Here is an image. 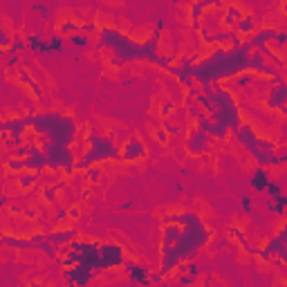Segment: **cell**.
Returning <instances> with one entry per match:
<instances>
[{"label": "cell", "mask_w": 287, "mask_h": 287, "mask_svg": "<svg viewBox=\"0 0 287 287\" xmlns=\"http://www.w3.org/2000/svg\"><path fill=\"white\" fill-rule=\"evenodd\" d=\"M162 29H164V18H157L152 34L144 43H137L128 34L119 32V29L103 25L101 32L97 34V47L112 52V56L108 59L110 68H124L126 63H132V61H148V63L157 65V68H162L166 72L178 61V56L175 54H160Z\"/></svg>", "instance_id": "1"}, {"label": "cell", "mask_w": 287, "mask_h": 287, "mask_svg": "<svg viewBox=\"0 0 287 287\" xmlns=\"http://www.w3.org/2000/svg\"><path fill=\"white\" fill-rule=\"evenodd\" d=\"M168 222H180V231H178L173 247L166 249V252H160V272L164 278L175 274L180 262L195 258V254H200L202 249L209 247L213 238V231L206 227L202 216L195 211L164 213L160 218V224H168Z\"/></svg>", "instance_id": "2"}, {"label": "cell", "mask_w": 287, "mask_h": 287, "mask_svg": "<svg viewBox=\"0 0 287 287\" xmlns=\"http://www.w3.org/2000/svg\"><path fill=\"white\" fill-rule=\"evenodd\" d=\"M29 126L41 137V148L54 146H72L76 142V121L61 110H43V112H27Z\"/></svg>", "instance_id": "3"}, {"label": "cell", "mask_w": 287, "mask_h": 287, "mask_svg": "<svg viewBox=\"0 0 287 287\" xmlns=\"http://www.w3.org/2000/svg\"><path fill=\"white\" fill-rule=\"evenodd\" d=\"M211 144L213 137L206 130H202L200 126H188L184 148L191 157H206V152H211Z\"/></svg>", "instance_id": "4"}, {"label": "cell", "mask_w": 287, "mask_h": 287, "mask_svg": "<svg viewBox=\"0 0 287 287\" xmlns=\"http://www.w3.org/2000/svg\"><path fill=\"white\" fill-rule=\"evenodd\" d=\"M99 276L94 270H90L85 262H79L74 267H63V283H68L72 287H85L88 283Z\"/></svg>", "instance_id": "5"}, {"label": "cell", "mask_w": 287, "mask_h": 287, "mask_svg": "<svg viewBox=\"0 0 287 287\" xmlns=\"http://www.w3.org/2000/svg\"><path fill=\"white\" fill-rule=\"evenodd\" d=\"M146 157H148V148H146V144L139 137H130V139H126V142H121V157H119V162H124V164H139V162H144Z\"/></svg>", "instance_id": "6"}, {"label": "cell", "mask_w": 287, "mask_h": 287, "mask_svg": "<svg viewBox=\"0 0 287 287\" xmlns=\"http://www.w3.org/2000/svg\"><path fill=\"white\" fill-rule=\"evenodd\" d=\"M265 108L276 110V112L287 117V81L278 85H270V90L265 94Z\"/></svg>", "instance_id": "7"}, {"label": "cell", "mask_w": 287, "mask_h": 287, "mask_svg": "<svg viewBox=\"0 0 287 287\" xmlns=\"http://www.w3.org/2000/svg\"><path fill=\"white\" fill-rule=\"evenodd\" d=\"M121 272L128 276V280L135 285H150V267L148 265H142V262H137L135 258H130L128 256L124 267H121Z\"/></svg>", "instance_id": "8"}, {"label": "cell", "mask_w": 287, "mask_h": 287, "mask_svg": "<svg viewBox=\"0 0 287 287\" xmlns=\"http://www.w3.org/2000/svg\"><path fill=\"white\" fill-rule=\"evenodd\" d=\"M276 34H278L276 27H258L252 36H247V39L242 41V45H245L247 50H260V47H265V45H272Z\"/></svg>", "instance_id": "9"}, {"label": "cell", "mask_w": 287, "mask_h": 287, "mask_svg": "<svg viewBox=\"0 0 287 287\" xmlns=\"http://www.w3.org/2000/svg\"><path fill=\"white\" fill-rule=\"evenodd\" d=\"M234 137H236V142L240 144L247 152H249V150H254V148H256V144H258V139H260L258 130H256V126H254V124H249V121H242L240 128H238V130L234 132Z\"/></svg>", "instance_id": "10"}, {"label": "cell", "mask_w": 287, "mask_h": 287, "mask_svg": "<svg viewBox=\"0 0 287 287\" xmlns=\"http://www.w3.org/2000/svg\"><path fill=\"white\" fill-rule=\"evenodd\" d=\"M23 160H25V168L34 170V173H43L47 168V152L41 146H32V152L27 157H23Z\"/></svg>", "instance_id": "11"}, {"label": "cell", "mask_w": 287, "mask_h": 287, "mask_svg": "<svg viewBox=\"0 0 287 287\" xmlns=\"http://www.w3.org/2000/svg\"><path fill=\"white\" fill-rule=\"evenodd\" d=\"M25 41H27V50H29V54H34V56H45V54H52V52H50V43L43 39V32L27 34Z\"/></svg>", "instance_id": "12"}, {"label": "cell", "mask_w": 287, "mask_h": 287, "mask_svg": "<svg viewBox=\"0 0 287 287\" xmlns=\"http://www.w3.org/2000/svg\"><path fill=\"white\" fill-rule=\"evenodd\" d=\"M256 81H258V74L252 72V70H245V72H240V74L234 76L229 81V90H234V92H242V90L256 85Z\"/></svg>", "instance_id": "13"}, {"label": "cell", "mask_w": 287, "mask_h": 287, "mask_svg": "<svg viewBox=\"0 0 287 287\" xmlns=\"http://www.w3.org/2000/svg\"><path fill=\"white\" fill-rule=\"evenodd\" d=\"M74 238H79V229L76 227H68V229H56V231H47V240L56 247H63L72 242Z\"/></svg>", "instance_id": "14"}, {"label": "cell", "mask_w": 287, "mask_h": 287, "mask_svg": "<svg viewBox=\"0 0 287 287\" xmlns=\"http://www.w3.org/2000/svg\"><path fill=\"white\" fill-rule=\"evenodd\" d=\"M247 11L240 7V5H234V3H227V7H224L222 11V25L224 27H236L238 25V21H240L242 16H245Z\"/></svg>", "instance_id": "15"}, {"label": "cell", "mask_w": 287, "mask_h": 287, "mask_svg": "<svg viewBox=\"0 0 287 287\" xmlns=\"http://www.w3.org/2000/svg\"><path fill=\"white\" fill-rule=\"evenodd\" d=\"M227 236L236 242L238 247L242 249V252L249 254V249H252V242H249V238H247V234H245V229H242L240 224H229V227H227Z\"/></svg>", "instance_id": "16"}, {"label": "cell", "mask_w": 287, "mask_h": 287, "mask_svg": "<svg viewBox=\"0 0 287 287\" xmlns=\"http://www.w3.org/2000/svg\"><path fill=\"white\" fill-rule=\"evenodd\" d=\"M63 188H68V180L61 178L56 180L54 184H47L41 188V198L45 200L47 204H56V198H59V191H63Z\"/></svg>", "instance_id": "17"}, {"label": "cell", "mask_w": 287, "mask_h": 287, "mask_svg": "<svg viewBox=\"0 0 287 287\" xmlns=\"http://www.w3.org/2000/svg\"><path fill=\"white\" fill-rule=\"evenodd\" d=\"M270 182H272V175H270V170H267L265 166H256L254 168V173H252V188L256 193H265V188H267Z\"/></svg>", "instance_id": "18"}, {"label": "cell", "mask_w": 287, "mask_h": 287, "mask_svg": "<svg viewBox=\"0 0 287 287\" xmlns=\"http://www.w3.org/2000/svg\"><path fill=\"white\" fill-rule=\"evenodd\" d=\"M265 209H270L274 216H285L287 211V195L280 193L278 198H265Z\"/></svg>", "instance_id": "19"}, {"label": "cell", "mask_w": 287, "mask_h": 287, "mask_svg": "<svg viewBox=\"0 0 287 287\" xmlns=\"http://www.w3.org/2000/svg\"><path fill=\"white\" fill-rule=\"evenodd\" d=\"M234 29L242 36V39H247V36H252L256 29H258V25H256V18H254L252 14H245V16L240 18V21H238V25H236Z\"/></svg>", "instance_id": "20"}, {"label": "cell", "mask_w": 287, "mask_h": 287, "mask_svg": "<svg viewBox=\"0 0 287 287\" xmlns=\"http://www.w3.org/2000/svg\"><path fill=\"white\" fill-rule=\"evenodd\" d=\"M81 32V21H76V18H65V21H61L56 25V34L65 36V39H70L72 34H79Z\"/></svg>", "instance_id": "21"}, {"label": "cell", "mask_w": 287, "mask_h": 287, "mask_svg": "<svg viewBox=\"0 0 287 287\" xmlns=\"http://www.w3.org/2000/svg\"><path fill=\"white\" fill-rule=\"evenodd\" d=\"M41 178V173H34V170H23V173L16 175V184L21 191H29V188L36 186V180Z\"/></svg>", "instance_id": "22"}, {"label": "cell", "mask_w": 287, "mask_h": 287, "mask_svg": "<svg viewBox=\"0 0 287 287\" xmlns=\"http://www.w3.org/2000/svg\"><path fill=\"white\" fill-rule=\"evenodd\" d=\"M231 247V238L224 234V236H213L211 238V242H209V249H211V254H218V252H222V249H229Z\"/></svg>", "instance_id": "23"}, {"label": "cell", "mask_w": 287, "mask_h": 287, "mask_svg": "<svg viewBox=\"0 0 287 287\" xmlns=\"http://www.w3.org/2000/svg\"><path fill=\"white\" fill-rule=\"evenodd\" d=\"M68 41H70V45H72V47H76V50H90V36H88V34H83V32L72 34Z\"/></svg>", "instance_id": "24"}, {"label": "cell", "mask_w": 287, "mask_h": 287, "mask_svg": "<svg viewBox=\"0 0 287 287\" xmlns=\"http://www.w3.org/2000/svg\"><path fill=\"white\" fill-rule=\"evenodd\" d=\"M23 52H29V50H27V41L16 32V34H14V41H11V47L7 50V54H23Z\"/></svg>", "instance_id": "25"}, {"label": "cell", "mask_w": 287, "mask_h": 287, "mask_svg": "<svg viewBox=\"0 0 287 287\" xmlns=\"http://www.w3.org/2000/svg\"><path fill=\"white\" fill-rule=\"evenodd\" d=\"M47 43H50V52L52 54H63L65 52V36L54 34V36L47 39Z\"/></svg>", "instance_id": "26"}, {"label": "cell", "mask_w": 287, "mask_h": 287, "mask_svg": "<svg viewBox=\"0 0 287 287\" xmlns=\"http://www.w3.org/2000/svg\"><path fill=\"white\" fill-rule=\"evenodd\" d=\"M83 173H85V182H88V184H97V182L103 178V166L94 164V166H90L88 170H83Z\"/></svg>", "instance_id": "27"}, {"label": "cell", "mask_w": 287, "mask_h": 287, "mask_svg": "<svg viewBox=\"0 0 287 287\" xmlns=\"http://www.w3.org/2000/svg\"><path fill=\"white\" fill-rule=\"evenodd\" d=\"M175 280H178L180 285H198L200 276L198 274H191V272H175Z\"/></svg>", "instance_id": "28"}, {"label": "cell", "mask_w": 287, "mask_h": 287, "mask_svg": "<svg viewBox=\"0 0 287 287\" xmlns=\"http://www.w3.org/2000/svg\"><path fill=\"white\" fill-rule=\"evenodd\" d=\"M175 108H178V103H175V101L162 99V101H160V117H162V119H168L170 114L175 112Z\"/></svg>", "instance_id": "29"}, {"label": "cell", "mask_w": 287, "mask_h": 287, "mask_svg": "<svg viewBox=\"0 0 287 287\" xmlns=\"http://www.w3.org/2000/svg\"><path fill=\"white\" fill-rule=\"evenodd\" d=\"M81 32L88 36H97L101 32V25L97 21H92V18H90V21H81Z\"/></svg>", "instance_id": "30"}, {"label": "cell", "mask_w": 287, "mask_h": 287, "mask_svg": "<svg viewBox=\"0 0 287 287\" xmlns=\"http://www.w3.org/2000/svg\"><path fill=\"white\" fill-rule=\"evenodd\" d=\"M11 41H14V36H11V34H9V29L3 25V27H0V50L7 52L9 47H11Z\"/></svg>", "instance_id": "31"}, {"label": "cell", "mask_w": 287, "mask_h": 287, "mask_svg": "<svg viewBox=\"0 0 287 287\" xmlns=\"http://www.w3.org/2000/svg\"><path fill=\"white\" fill-rule=\"evenodd\" d=\"M152 135H155V142L157 144H162V146H168L170 144V135H168V130L164 126H157Z\"/></svg>", "instance_id": "32"}, {"label": "cell", "mask_w": 287, "mask_h": 287, "mask_svg": "<svg viewBox=\"0 0 287 287\" xmlns=\"http://www.w3.org/2000/svg\"><path fill=\"white\" fill-rule=\"evenodd\" d=\"M3 54H5V70L21 68V54H7V52H3Z\"/></svg>", "instance_id": "33"}, {"label": "cell", "mask_w": 287, "mask_h": 287, "mask_svg": "<svg viewBox=\"0 0 287 287\" xmlns=\"http://www.w3.org/2000/svg\"><path fill=\"white\" fill-rule=\"evenodd\" d=\"M272 47L276 52H283L285 50V47H287V29H285V32H278L276 34V39L272 41Z\"/></svg>", "instance_id": "34"}, {"label": "cell", "mask_w": 287, "mask_h": 287, "mask_svg": "<svg viewBox=\"0 0 287 287\" xmlns=\"http://www.w3.org/2000/svg\"><path fill=\"white\" fill-rule=\"evenodd\" d=\"M240 211L242 213H247V216H249V213H254V198H252V195H240Z\"/></svg>", "instance_id": "35"}, {"label": "cell", "mask_w": 287, "mask_h": 287, "mask_svg": "<svg viewBox=\"0 0 287 287\" xmlns=\"http://www.w3.org/2000/svg\"><path fill=\"white\" fill-rule=\"evenodd\" d=\"M162 126L168 130V135H170V137H180L182 132H184V128H180L178 124H173V121H170V117H168V119H164V124H162Z\"/></svg>", "instance_id": "36"}, {"label": "cell", "mask_w": 287, "mask_h": 287, "mask_svg": "<svg viewBox=\"0 0 287 287\" xmlns=\"http://www.w3.org/2000/svg\"><path fill=\"white\" fill-rule=\"evenodd\" d=\"M32 11L41 16V21H47V18H50V7H47L45 3H34L32 5Z\"/></svg>", "instance_id": "37"}, {"label": "cell", "mask_w": 287, "mask_h": 287, "mask_svg": "<svg viewBox=\"0 0 287 287\" xmlns=\"http://www.w3.org/2000/svg\"><path fill=\"white\" fill-rule=\"evenodd\" d=\"M265 193H267V198H278L280 193H283V186L278 184V182H270V184H267V188H265Z\"/></svg>", "instance_id": "38"}, {"label": "cell", "mask_w": 287, "mask_h": 287, "mask_svg": "<svg viewBox=\"0 0 287 287\" xmlns=\"http://www.w3.org/2000/svg\"><path fill=\"white\" fill-rule=\"evenodd\" d=\"M164 280H166V278L162 276L160 270H152L150 272V285H160V283H164Z\"/></svg>", "instance_id": "39"}, {"label": "cell", "mask_w": 287, "mask_h": 287, "mask_svg": "<svg viewBox=\"0 0 287 287\" xmlns=\"http://www.w3.org/2000/svg\"><path fill=\"white\" fill-rule=\"evenodd\" d=\"M70 218H72V220L81 218V211H79V206H72V204H70Z\"/></svg>", "instance_id": "40"}, {"label": "cell", "mask_w": 287, "mask_h": 287, "mask_svg": "<svg viewBox=\"0 0 287 287\" xmlns=\"http://www.w3.org/2000/svg\"><path fill=\"white\" fill-rule=\"evenodd\" d=\"M173 191H175V193H180V195H182V193H184V184H182V182L178 180V182H175V184H173Z\"/></svg>", "instance_id": "41"}, {"label": "cell", "mask_w": 287, "mask_h": 287, "mask_svg": "<svg viewBox=\"0 0 287 287\" xmlns=\"http://www.w3.org/2000/svg\"><path fill=\"white\" fill-rule=\"evenodd\" d=\"M132 206H135V202L130 200V202H121V204H119V209H121V211H130Z\"/></svg>", "instance_id": "42"}, {"label": "cell", "mask_w": 287, "mask_h": 287, "mask_svg": "<svg viewBox=\"0 0 287 287\" xmlns=\"http://www.w3.org/2000/svg\"><path fill=\"white\" fill-rule=\"evenodd\" d=\"M186 155H188L186 148H178V150H175V157H178V160H184Z\"/></svg>", "instance_id": "43"}, {"label": "cell", "mask_w": 287, "mask_h": 287, "mask_svg": "<svg viewBox=\"0 0 287 287\" xmlns=\"http://www.w3.org/2000/svg\"><path fill=\"white\" fill-rule=\"evenodd\" d=\"M90 193H92L90 188H81V191H79V195H81V200H88V198H90Z\"/></svg>", "instance_id": "44"}, {"label": "cell", "mask_w": 287, "mask_h": 287, "mask_svg": "<svg viewBox=\"0 0 287 287\" xmlns=\"http://www.w3.org/2000/svg\"><path fill=\"white\" fill-rule=\"evenodd\" d=\"M278 155L283 160V164H287V148H278Z\"/></svg>", "instance_id": "45"}, {"label": "cell", "mask_w": 287, "mask_h": 287, "mask_svg": "<svg viewBox=\"0 0 287 287\" xmlns=\"http://www.w3.org/2000/svg\"><path fill=\"white\" fill-rule=\"evenodd\" d=\"M213 280H216V278H213V274H209V276H206V278H202V280H200V283H202V285H211Z\"/></svg>", "instance_id": "46"}, {"label": "cell", "mask_w": 287, "mask_h": 287, "mask_svg": "<svg viewBox=\"0 0 287 287\" xmlns=\"http://www.w3.org/2000/svg\"><path fill=\"white\" fill-rule=\"evenodd\" d=\"M180 175H182V178H188V175H191V170H188L186 166H180Z\"/></svg>", "instance_id": "47"}, {"label": "cell", "mask_w": 287, "mask_h": 287, "mask_svg": "<svg viewBox=\"0 0 287 287\" xmlns=\"http://www.w3.org/2000/svg\"><path fill=\"white\" fill-rule=\"evenodd\" d=\"M9 204V195H3V198H0V206H3V209H5V206H7Z\"/></svg>", "instance_id": "48"}, {"label": "cell", "mask_w": 287, "mask_h": 287, "mask_svg": "<svg viewBox=\"0 0 287 287\" xmlns=\"http://www.w3.org/2000/svg\"><path fill=\"white\" fill-rule=\"evenodd\" d=\"M25 218L34 220V218H36V211H34V209H27V211H25Z\"/></svg>", "instance_id": "49"}, {"label": "cell", "mask_w": 287, "mask_h": 287, "mask_svg": "<svg viewBox=\"0 0 287 287\" xmlns=\"http://www.w3.org/2000/svg\"><path fill=\"white\" fill-rule=\"evenodd\" d=\"M9 211H11V213H18V216H21V213H23V206H18V204H14V206H11Z\"/></svg>", "instance_id": "50"}, {"label": "cell", "mask_w": 287, "mask_h": 287, "mask_svg": "<svg viewBox=\"0 0 287 287\" xmlns=\"http://www.w3.org/2000/svg\"><path fill=\"white\" fill-rule=\"evenodd\" d=\"M280 14L287 18V0H283V5H280Z\"/></svg>", "instance_id": "51"}, {"label": "cell", "mask_w": 287, "mask_h": 287, "mask_svg": "<svg viewBox=\"0 0 287 287\" xmlns=\"http://www.w3.org/2000/svg\"><path fill=\"white\" fill-rule=\"evenodd\" d=\"M283 74H285V81H287V65H285V68H283Z\"/></svg>", "instance_id": "52"}, {"label": "cell", "mask_w": 287, "mask_h": 287, "mask_svg": "<svg viewBox=\"0 0 287 287\" xmlns=\"http://www.w3.org/2000/svg\"><path fill=\"white\" fill-rule=\"evenodd\" d=\"M182 3V0H173V5H180Z\"/></svg>", "instance_id": "53"}, {"label": "cell", "mask_w": 287, "mask_h": 287, "mask_svg": "<svg viewBox=\"0 0 287 287\" xmlns=\"http://www.w3.org/2000/svg\"><path fill=\"white\" fill-rule=\"evenodd\" d=\"M283 283H287V276H285V278H283Z\"/></svg>", "instance_id": "54"}, {"label": "cell", "mask_w": 287, "mask_h": 287, "mask_svg": "<svg viewBox=\"0 0 287 287\" xmlns=\"http://www.w3.org/2000/svg\"><path fill=\"white\" fill-rule=\"evenodd\" d=\"M285 224H287V220H285Z\"/></svg>", "instance_id": "55"}]
</instances>
